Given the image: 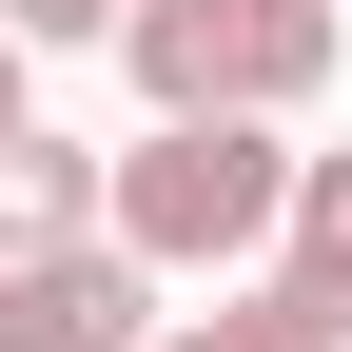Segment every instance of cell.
<instances>
[{"label": "cell", "mask_w": 352, "mask_h": 352, "mask_svg": "<svg viewBox=\"0 0 352 352\" xmlns=\"http://www.w3.org/2000/svg\"><path fill=\"white\" fill-rule=\"evenodd\" d=\"M274 215H294V138L274 118H157V138H118L98 157V235L138 254V274H215L235 294L254 254H274Z\"/></svg>", "instance_id": "obj_1"}, {"label": "cell", "mask_w": 352, "mask_h": 352, "mask_svg": "<svg viewBox=\"0 0 352 352\" xmlns=\"http://www.w3.org/2000/svg\"><path fill=\"white\" fill-rule=\"evenodd\" d=\"M118 59L157 118H294L333 78V0H138Z\"/></svg>", "instance_id": "obj_2"}, {"label": "cell", "mask_w": 352, "mask_h": 352, "mask_svg": "<svg viewBox=\"0 0 352 352\" xmlns=\"http://www.w3.org/2000/svg\"><path fill=\"white\" fill-rule=\"evenodd\" d=\"M0 352H157V274H138L118 235L20 254V274H0Z\"/></svg>", "instance_id": "obj_3"}, {"label": "cell", "mask_w": 352, "mask_h": 352, "mask_svg": "<svg viewBox=\"0 0 352 352\" xmlns=\"http://www.w3.org/2000/svg\"><path fill=\"white\" fill-rule=\"evenodd\" d=\"M98 235V138H0V274H20V254H78Z\"/></svg>", "instance_id": "obj_4"}, {"label": "cell", "mask_w": 352, "mask_h": 352, "mask_svg": "<svg viewBox=\"0 0 352 352\" xmlns=\"http://www.w3.org/2000/svg\"><path fill=\"white\" fill-rule=\"evenodd\" d=\"M274 294L352 352V157H294V215H274Z\"/></svg>", "instance_id": "obj_5"}, {"label": "cell", "mask_w": 352, "mask_h": 352, "mask_svg": "<svg viewBox=\"0 0 352 352\" xmlns=\"http://www.w3.org/2000/svg\"><path fill=\"white\" fill-rule=\"evenodd\" d=\"M157 352H333V333L294 314L274 274H254V294H215V314H157Z\"/></svg>", "instance_id": "obj_6"}, {"label": "cell", "mask_w": 352, "mask_h": 352, "mask_svg": "<svg viewBox=\"0 0 352 352\" xmlns=\"http://www.w3.org/2000/svg\"><path fill=\"white\" fill-rule=\"evenodd\" d=\"M118 20H138V0H0V39H59V59H78V39H118Z\"/></svg>", "instance_id": "obj_7"}, {"label": "cell", "mask_w": 352, "mask_h": 352, "mask_svg": "<svg viewBox=\"0 0 352 352\" xmlns=\"http://www.w3.org/2000/svg\"><path fill=\"white\" fill-rule=\"evenodd\" d=\"M20 118H39V98H20V39H0V138H20Z\"/></svg>", "instance_id": "obj_8"}]
</instances>
